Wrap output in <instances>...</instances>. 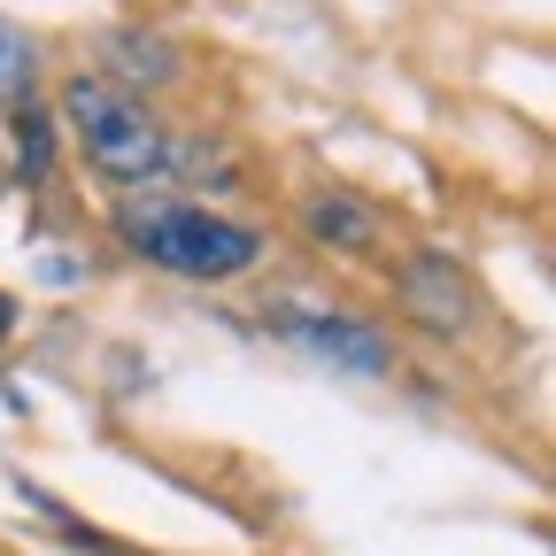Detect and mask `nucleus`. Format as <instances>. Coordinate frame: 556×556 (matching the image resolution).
<instances>
[{"label":"nucleus","mask_w":556,"mask_h":556,"mask_svg":"<svg viewBox=\"0 0 556 556\" xmlns=\"http://www.w3.org/2000/svg\"><path fill=\"white\" fill-rule=\"evenodd\" d=\"M402 309L426 317L433 332H464V325H471V278H464L448 255H409V270H402Z\"/></svg>","instance_id":"obj_4"},{"label":"nucleus","mask_w":556,"mask_h":556,"mask_svg":"<svg viewBox=\"0 0 556 556\" xmlns=\"http://www.w3.org/2000/svg\"><path fill=\"white\" fill-rule=\"evenodd\" d=\"M9 332H16V302H9V294H0V340H9Z\"/></svg>","instance_id":"obj_8"},{"label":"nucleus","mask_w":556,"mask_h":556,"mask_svg":"<svg viewBox=\"0 0 556 556\" xmlns=\"http://www.w3.org/2000/svg\"><path fill=\"white\" fill-rule=\"evenodd\" d=\"M16 148H24V178H47V155H54L47 116H24V124H16Z\"/></svg>","instance_id":"obj_7"},{"label":"nucleus","mask_w":556,"mask_h":556,"mask_svg":"<svg viewBox=\"0 0 556 556\" xmlns=\"http://www.w3.org/2000/svg\"><path fill=\"white\" fill-rule=\"evenodd\" d=\"M31 39L9 24V16H0V109H24V93H31Z\"/></svg>","instance_id":"obj_6"},{"label":"nucleus","mask_w":556,"mask_h":556,"mask_svg":"<svg viewBox=\"0 0 556 556\" xmlns=\"http://www.w3.org/2000/svg\"><path fill=\"white\" fill-rule=\"evenodd\" d=\"M124 248L131 255H148L155 270L170 278H240L255 255H263V232L232 225V217H208V208H186V201H131L124 217H116Z\"/></svg>","instance_id":"obj_1"},{"label":"nucleus","mask_w":556,"mask_h":556,"mask_svg":"<svg viewBox=\"0 0 556 556\" xmlns=\"http://www.w3.org/2000/svg\"><path fill=\"white\" fill-rule=\"evenodd\" d=\"M278 332H287L294 348H309V356L340 364V371H364V379H379V371L394 364V348H387L371 325L332 317V309H278Z\"/></svg>","instance_id":"obj_3"},{"label":"nucleus","mask_w":556,"mask_h":556,"mask_svg":"<svg viewBox=\"0 0 556 556\" xmlns=\"http://www.w3.org/2000/svg\"><path fill=\"white\" fill-rule=\"evenodd\" d=\"M62 109H70V131H78V148H86V163H93L101 178L139 186V178H163V170H170V139L155 131V116L139 109L124 86L78 78V86L62 93Z\"/></svg>","instance_id":"obj_2"},{"label":"nucleus","mask_w":556,"mask_h":556,"mask_svg":"<svg viewBox=\"0 0 556 556\" xmlns=\"http://www.w3.org/2000/svg\"><path fill=\"white\" fill-rule=\"evenodd\" d=\"M309 232H317L325 248H348V255H356V248L379 240V217H371L364 201H348V193H317V201H309Z\"/></svg>","instance_id":"obj_5"}]
</instances>
